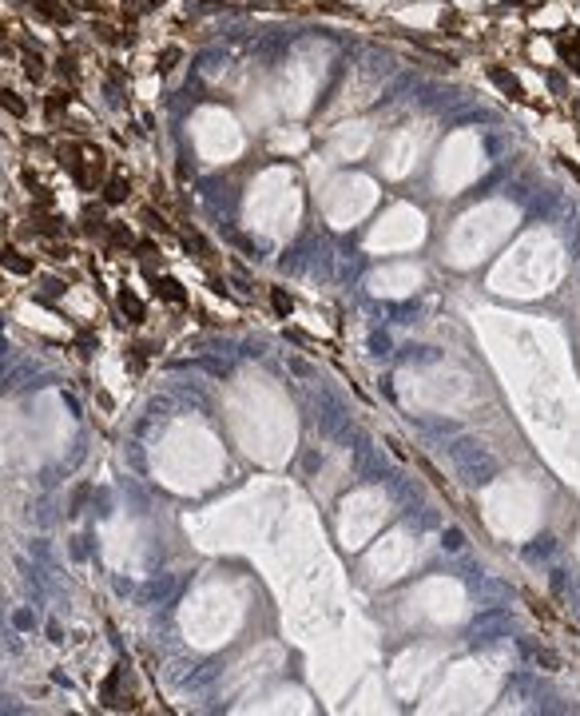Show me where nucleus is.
<instances>
[{"instance_id":"11","label":"nucleus","mask_w":580,"mask_h":716,"mask_svg":"<svg viewBox=\"0 0 580 716\" xmlns=\"http://www.w3.org/2000/svg\"><path fill=\"white\" fill-rule=\"evenodd\" d=\"M20 60H24V76H28L32 84H40V80H44V72H48V68H44V60H40L36 52H20Z\"/></svg>"},{"instance_id":"22","label":"nucleus","mask_w":580,"mask_h":716,"mask_svg":"<svg viewBox=\"0 0 580 716\" xmlns=\"http://www.w3.org/2000/svg\"><path fill=\"white\" fill-rule=\"evenodd\" d=\"M72 8H84V12H100V0H68Z\"/></svg>"},{"instance_id":"21","label":"nucleus","mask_w":580,"mask_h":716,"mask_svg":"<svg viewBox=\"0 0 580 716\" xmlns=\"http://www.w3.org/2000/svg\"><path fill=\"white\" fill-rule=\"evenodd\" d=\"M143 219H148V223H151V227H155V231H171V227H167V223H163V219H159V215H155V211H151V208H148V211H143Z\"/></svg>"},{"instance_id":"3","label":"nucleus","mask_w":580,"mask_h":716,"mask_svg":"<svg viewBox=\"0 0 580 716\" xmlns=\"http://www.w3.org/2000/svg\"><path fill=\"white\" fill-rule=\"evenodd\" d=\"M489 80H493V84H497V88L509 96V100H521V104L529 100V96H524V88H521V80L509 72V68H501V64H493V68H489Z\"/></svg>"},{"instance_id":"9","label":"nucleus","mask_w":580,"mask_h":716,"mask_svg":"<svg viewBox=\"0 0 580 716\" xmlns=\"http://www.w3.org/2000/svg\"><path fill=\"white\" fill-rule=\"evenodd\" d=\"M0 108H4V112H12L16 120H24V115H28V104H24V100L12 92V88H4V84H0Z\"/></svg>"},{"instance_id":"24","label":"nucleus","mask_w":580,"mask_h":716,"mask_svg":"<svg viewBox=\"0 0 580 716\" xmlns=\"http://www.w3.org/2000/svg\"><path fill=\"white\" fill-rule=\"evenodd\" d=\"M48 259H68V247H64V243H52V247H48Z\"/></svg>"},{"instance_id":"8","label":"nucleus","mask_w":580,"mask_h":716,"mask_svg":"<svg viewBox=\"0 0 580 716\" xmlns=\"http://www.w3.org/2000/svg\"><path fill=\"white\" fill-rule=\"evenodd\" d=\"M80 219H84V231H88V235H100V231H108V223H104V203H88Z\"/></svg>"},{"instance_id":"15","label":"nucleus","mask_w":580,"mask_h":716,"mask_svg":"<svg viewBox=\"0 0 580 716\" xmlns=\"http://www.w3.org/2000/svg\"><path fill=\"white\" fill-rule=\"evenodd\" d=\"M20 179H24V188L32 191L36 199H44V203H48V188L40 183V175H36V171H32V168H24V171H20Z\"/></svg>"},{"instance_id":"23","label":"nucleus","mask_w":580,"mask_h":716,"mask_svg":"<svg viewBox=\"0 0 580 716\" xmlns=\"http://www.w3.org/2000/svg\"><path fill=\"white\" fill-rule=\"evenodd\" d=\"M465 546V541H461V533H457V529H450V533H445V549H461Z\"/></svg>"},{"instance_id":"7","label":"nucleus","mask_w":580,"mask_h":716,"mask_svg":"<svg viewBox=\"0 0 580 716\" xmlns=\"http://www.w3.org/2000/svg\"><path fill=\"white\" fill-rule=\"evenodd\" d=\"M128 191H131V183L128 179H124V175H112V179H108V183H104V191H100V195H104V203H124V199H128Z\"/></svg>"},{"instance_id":"17","label":"nucleus","mask_w":580,"mask_h":716,"mask_svg":"<svg viewBox=\"0 0 580 716\" xmlns=\"http://www.w3.org/2000/svg\"><path fill=\"white\" fill-rule=\"evenodd\" d=\"M68 104H72V92H68V88H56V92L48 96V112H52V115H56V112H64Z\"/></svg>"},{"instance_id":"6","label":"nucleus","mask_w":580,"mask_h":716,"mask_svg":"<svg viewBox=\"0 0 580 716\" xmlns=\"http://www.w3.org/2000/svg\"><path fill=\"white\" fill-rule=\"evenodd\" d=\"M557 52H561V60L580 76V36H577V32H568V36L557 40Z\"/></svg>"},{"instance_id":"4","label":"nucleus","mask_w":580,"mask_h":716,"mask_svg":"<svg viewBox=\"0 0 580 716\" xmlns=\"http://www.w3.org/2000/svg\"><path fill=\"white\" fill-rule=\"evenodd\" d=\"M115 302H119V311H124V319L128 322H143V302H139V295L131 291V287H119V295H115Z\"/></svg>"},{"instance_id":"5","label":"nucleus","mask_w":580,"mask_h":716,"mask_svg":"<svg viewBox=\"0 0 580 716\" xmlns=\"http://www.w3.org/2000/svg\"><path fill=\"white\" fill-rule=\"evenodd\" d=\"M0 267L12 271V275H32V259L20 255L16 247H0Z\"/></svg>"},{"instance_id":"19","label":"nucleus","mask_w":580,"mask_h":716,"mask_svg":"<svg viewBox=\"0 0 580 716\" xmlns=\"http://www.w3.org/2000/svg\"><path fill=\"white\" fill-rule=\"evenodd\" d=\"M76 56H60V76H68V80H76Z\"/></svg>"},{"instance_id":"2","label":"nucleus","mask_w":580,"mask_h":716,"mask_svg":"<svg viewBox=\"0 0 580 716\" xmlns=\"http://www.w3.org/2000/svg\"><path fill=\"white\" fill-rule=\"evenodd\" d=\"M151 287H155V295H159L163 302H171V306H187V291H183L179 279H171V275H151Z\"/></svg>"},{"instance_id":"18","label":"nucleus","mask_w":580,"mask_h":716,"mask_svg":"<svg viewBox=\"0 0 580 716\" xmlns=\"http://www.w3.org/2000/svg\"><path fill=\"white\" fill-rule=\"evenodd\" d=\"M270 302H275V311H279V315H290V311H294V299H290L282 287H275V291H270Z\"/></svg>"},{"instance_id":"13","label":"nucleus","mask_w":580,"mask_h":716,"mask_svg":"<svg viewBox=\"0 0 580 716\" xmlns=\"http://www.w3.org/2000/svg\"><path fill=\"white\" fill-rule=\"evenodd\" d=\"M36 12H40V16H48V20H56V24L68 20V8L56 4V0H36Z\"/></svg>"},{"instance_id":"16","label":"nucleus","mask_w":580,"mask_h":716,"mask_svg":"<svg viewBox=\"0 0 580 716\" xmlns=\"http://www.w3.org/2000/svg\"><path fill=\"white\" fill-rule=\"evenodd\" d=\"M95 36L108 40V44H128V40H131V36H119V28H115V24H104V20L95 24Z\"/></svg>"},{"instance_id":"10","label":"nucleus","mask_w":580,"mask_h":716,"mask_svg":"<svg viewBox=\"0 0 580 716\" xmlns=\"http://www.w3.org/2000/svg\"><path fill=\"white\" fill-rule=\"evenodd\" d=\"M32 219H36V231L44 235V239H60V235H64V227H60L56 215H48V211L40 215V211H32Z\"/></svg>"},{"instance_id":"14","label":"nucleus","mask_w":580,"mask_h":716,"mask_svg":"<svg viewBox=\"0 0 580 716\" xmlns=\"http://www.w3.org/2000/svg\"><path fill=\"white\" fill-rule=\"evenodd\" d=\"M119 680H124V664H115L112 677H108V684L100 689V700H104V704H115V689H119Z\"/></svg>"},{"instance_id":"12","label":"nucleus","mask_w":580,"mask_h":716,"mask_svg":"<svg viewBox=\"0 0 580 716\" xmlns=\"http://www.w3.org/2000/svg\"><path fill=\"white\" fill-rule=\"evenodd\" d=\"M108 247H131L135 251V239L124 223H108Z\"/></svg>"},{"instance_id":"1","label":"nucleus","mask_w":580,"mask_h":716,"mask_svg":"<svg viewBox=\"0 0 580 716\" xmlns=\"http://www.w3.org/2000/svg\"><path fill=\"white\" fill-rule=\"evenodd\" d=\"M56 159H60V168L68 171L80 188L92 191V171H88V155H84V148H80V144H60V148H56Z\"/></svg>"},{"instance_id":"20","label":"nucleus","mask_w":580,"mask_h":716,"mask_svg":"<svg viewBox=\"0 0 580 716\" xmlns=\"http://www.w3.org/2000/svg\"><path fill=\"white\" fill-rule=\"evenodd\" d=\"M175 60H179V48H167V52H159V68L167 72V68H175Z\"/></svg>"}]
</instances>
